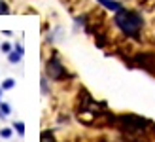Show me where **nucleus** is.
Returning a JSON list of instances; mask_svg holds the SVG:
<instances>
[{"mask_svg": "<svg viewBox=\"0 0 155 142\" xmlns=\"http://www.w3.org/2000/svg\"><path fill=\"white\" fill-rule=\"evenodd\" d=\"M6 57H8V61H10L12 65H19V63H21V59H23V55H21V53H17V51L13 49V51H10V53H8Z\"/></svg>", "mask_w": 155, "mask_h": 142, "instance_id": "0eeeda50", "label": "nucleus"}, {"mask_svg": "<svg viewBox=\"0 0 155 142\" xmlns=\"http://www.w3.org/2000/svg\"><path fill=\"white\" fill-rule=\"evenodd\" d=\"M0 120H6V116H4V112L0 110Z\"/></svg>", "mask_w": 155, "mask_h": 142, "instance_id": "dca6fc26", "label": "nucleus"}, {"mask_svg": "<svg viewBox=\"0 0 155 142\" xmlns=\"http://www.w3.org/2000/svg\"><path fill=\"white\" fill-rule=\"evenodd\" d=\"M45 76L51 82H64L68 78V68L64 66V63L57 51H53L49 55V59L45 61Z\"/></svg>", "mask_w": 155, "mask_h": 142, "instance_id": "7ed1b4c3", "label": "nucleus"}, {"mask_svg": "<svg viewBox=\"0 0 155 142\" xmlns=\"http://www.w3.org/2000/svg\"><path fill=\"white\" fill-rule=\"evenodd\" d=\"M134 61H136V65L151 70L155 65V55L153 53H138V55H134Z\"/></svg>", "mask_w": 155, "mask_h": 142, "instance_id": "20e7f679", "label": "nucleus"}, {"mask_svg": "<svg viewBox=\"0 0 155 142\" xmlns=\"http://www.w3.org/2000/svg\"><path fill=\"white\" fill-rule=\"evenodd\" d=\"M42 93H44V95L49 93V87H48V76H45V74L42 76Z\"/></svg>", "mask_w": 155, "mask_h": 142, "instance_id": "4468645a", "label": "nucleus"}, {"mask_svg": "<svg viewBox=\"0 0 155 142\" xmlns=\"http://www.w3.org/2000/svg\"><path fill=\"white\" fill-rule=\"evenodd\" d=\"M10 13V4L6 0H0V15H8Z\"/></svg>", "mask_w": 155, "mask_h": 142, "instance_id": "f8f14e48", "label": "nucleus"}, {"mask_svg": "<svg viewBox=\"0 0 155 142\" xmlns=\"http://www.w3.org/2000/svg\"><path fill=\"white\" fill-rule=\"evenodd\" d=\"M0 51H2L4 55H8L10 51H13V44H12V42H8V40H4L2 44H0Z\"/></svg>", "mask_w": 155, "mask_h": 142, "instance_id": "9b49d317", "label": "nucleus"}, {"mask_svg": "<svg viewBox=\"0 0 155 142\" xmlns=\"http://www.w3.org/2000/svg\"><path fill=\"white\" fill-rule=\"evenodd\" d=\"M12 127H13V131L17 133L19 137H23V135H25V123H23V121H13V125H12Z\"/></svg>", "mask_w": 155, "mask_h": 142, "instance_id": "9d476101", "label": "nucleus"}, {"mask_svg": "<svg viewBox=\"0 0 155 142\" xmlns=\"http://www.w3.org/2000/svg\"><path fill=\"white\" fill-rule=\"evenodd\" d=\"M115 125L127 135H142L148 127V120H144L142 116H136V114H121L115 117Z\"/></svg>", "mask_w": 155, "mask_h": 142, "instance_id": "f03ea898", "label": "nucleus"}, {"mask_svg": "<svg viewBox=\"0 0 155 142\" xmlns=\"http://www.w3.org/2000/svg\"><path fill=\"white\" fill-rule=\"evenodd\" d=\"M13 49L17 51V53H21V55H25V49H23V44L21 42H15L13 44Z\"/></svg>", "mask_w": 155, "mask_h": 142, "instance_id": "2eb2a0df", "label": "nucleus"}, {"mask_svg": "<svg viewBox=\"0 0 155 142\" xmlns=\"http://www.w3.org/2000/svg\"><path fill=\"white\" fill-rule=\"evenodd\" d=\"M0 110H2V112H4V116H6V117L12 114V106L8 104V102H0Z\"/></svg>", "mask_w": 155, "mask_h": 142, "instance_id": "ddd939ff", "label": "nucleus"}, {"mask_svg": "<svg viewBox=\"0 0 155 142\" xmlns=\"http://www.w3.org/2000/svg\"><path fill=\"white\" fill-rule=\"evenodd\" d=\"M114 25L117 27L127 38L140 40V30L144 27V17L136 10H127V8H121V10L114 15Z\"/></svg>", "mask_w": 155, "mask_h": 142, "instance_id": "f257e3e1", "label": "nucleus"}, {"mask_svg": "<svg viewBox=\"0 0 155 142\" xmlns=\"http://www.w3.org/2000/svg\"><path fill=\"white\" fill-rule=\"evenodd\" d=\"M0 87H2V91H10V89L15 87V80H13V78H6V80H2Z\"/></svg>", "mask_w": 155, "mask_h": 142, "instance_id": "6e6552de", "label": "nucleus"}, {"mask_svg": "<svg viewBox=\"0 0 155 142\" xmlns=\"http://www.w3.org/2000/svg\"><path fill=\"white\" fill-rule=\"evenodd\" d=\"M13 133H15V131H13V127H2V129H0V138H6V140H10Z\"/></svg>", "mask_w": 155, "mask_h": 142, "instance_id": "1a4fd4ad", "label": "nucleus"}, {"mask_svg": "<svg viewBox=\"0 0 155 142\" xmlns=\"http://www.w3.org/2000/svg\"><path fill=\"white\" fill-rule=\"evenodd\" d=\"M40 142H57V138H55V135H53V131L44 129L42 135H40Z\"/></svg>", "mask_w": 155, "mask_h": 142, "instance_id": "423d86ee", "label": "nucleus"}, {"mask_svg": "<svg viewBox=\"0 0 155 142\" xmlns=\"http://www.w3.org/2000/svg\"><path fill=\"white\" fill-rule=\"evenodd\" d=\"M97 2L104 8V10H110V12H114V13H117L119 10H121V2H117V0H97Z\"/></svg>", "mask_w": 155, "mask_h": 142, "instance_id": "39448f33", "label": "nucleus"}, {"mask_svg": "<svg viewBox=\"0 0 155 142\" xmlns=\"http://www.w3.org/2000/svg\"><path fill=\"white\" fill-rule=\"evenodd\" d=\"M0 97H2V87H0ZM0 102H2V99H0Z\"/></svg>", "mask_w": 155, "mask_h": 142, "instance_id": "f3484780", "label": "nucleus"}]
</instances>
